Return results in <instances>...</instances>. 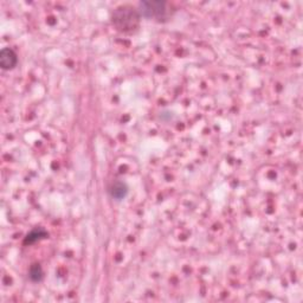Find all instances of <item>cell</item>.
<instances>
[{"instance_id": "obj_6", "label": "cell", "mask_w": 303, "mask_h": 303, "mask_svg": "<svg viewBox=\"0 0 303 303\" xmlns=\"http://www.w3.org/2000/svg\"><path fill=\"white\" fill-rule=\"evenodd\" d=\"M29 276L30 278H31V281H34V282H40L43 278L42 266H40L39 264H34V265L30 268Z\"/></svg>"}, {"instance_id": "obj_1", "label": "cell", "mask_w": 303, "mask_h": 303, "mask_svg": "<svg viewBox=\"0 0 303 303\" xmlns=\"http://www.w3.org/2000/svg\"><path fill=\"white\" fill-rule=\"evenodd\" d=\"M140 15L131 6H121L113 13V23L122 32H132L139 26Z\"/></svg>"}, {"instance_id": "obj_3", "label": "cell", "mask_w": 303, "mask_h": 303, "mask_svg": "<svg viewBox=\"0 0 303 303\" xmlns=\"http://www.w3.org/2000/svg\"><path fill=\"white\" fill-rule=\"evenodd\" d=\"M18 58L16 52L10 48H5L2 49L1 52H0V65L4 70H10V69H13L17 65Z\"/></svg>"}, {"instance_id": "obj_5", "label": "cell", "mask_w": 303, "mask_h": 303, "mask_svg": "<svg viewBox=\"0 0 303 303\" xmlns=\"http://www.w3.org/2000/svg\"><path fill=\"white\" fill-rule=\"evenodd\" d=\"M45 237H48V232H46L44 228L36 227L35 230H32L31 232H30L29 235L26 236L25 242H24V243L25 244H34L37 241H40L42 238H45Z\"/></svg>"}, {"instance_id": "obj_4", "label": "cell", "mask_w": 303, "mask_h": 303, "mask_svg": "<svg viewBox=\"0 0 303 303\" xmlns=\"http://www.w3.org/2000/svg\"><path fill=\"white\" fill-rule=\"evenodd\" d=\"M109 193L112 195L113 199L115 200H122L125 199L128 194V187L122 181H116L113 184L109 189Z\"/></svg>"}, {"instance_id": "obj_2", "label": "cell", "mask_w": 303, "mask_h": 303, "mask_svg": "<svg viewBox=\"0 0 303 303\" xmlns=\"http://www.w3.org/2000/svg\"><path fill=\"white\" fill-rule=\"evenodd\" d=\"M140 16L145 18H155L162 19L166 18L167 10L166 2L164 1H142L139 4V10H137Z\"/></svg>"}]
</instances>
